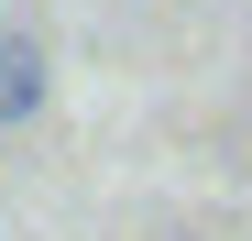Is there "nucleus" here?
I'll list each match as a JSON object with an SVG mask.
<instances>
[{"label": "nucleus", "instance_id": "1", "mask_svg": "<svg viewBox=\"0 0 252 241\" xmlns=\"http://www.w3.org/2000/svg\"><path fill=\"white\" fill-rule=\"evenodd\" d=\"M33 110H44V44L0 33V120H33Z\"/></svg>", "mask_w": 252, "mask_h": 241}]
</instances>
